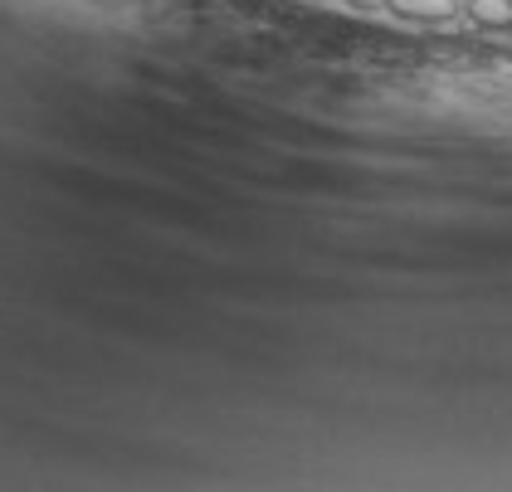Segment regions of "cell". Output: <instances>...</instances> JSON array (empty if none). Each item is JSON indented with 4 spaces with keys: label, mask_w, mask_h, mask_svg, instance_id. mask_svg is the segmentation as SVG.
Listing matches in <instances>:
<instances>
[{
    "label": "cell",
    "mask_w": 512,
    "mask_h": 492,
    "mask_svg": "<svg viewBox=\"0 0 512 492\" xmlns=\"http://www.w3.org/2000/svg\"><path fill=\"white\" fill-rule=\"evenodd\" d=\"M386 10H395L400 20H420V25H439V20L459 15V0H391Z\"/></svg>",
    "instance_id": "6da1fadb"
},
{
    "label": "cell",
    "mask_w": 512,
    "mask_h": 492,
    "mask_svg": "<svg viewBox=\"0 0 512 492\" xmlns=\"http://www.w3.org/2000/svg\"><path fill=\"white\" fill-rule=\"evenodd\" d=\"M464 10L483 30H512V0H464Z\"/></svg>",
    "instance_id": "7a4b0ae2"
},
{
    "label": "cell",
    "mask_w": 512,
    "mask_h": 492,
    "mask_svg": "<svg viewBox=\"0 0 512 492\" xmlns=\"http://www.w3.org/2000/svg\"><path fill=\"white\" fill-rule=\"evenodd\" d=\"M347 5H356V10H386L391 0H347Z\"/></svg>",
    "instance_id": "3957f363"
}]
</instances>
